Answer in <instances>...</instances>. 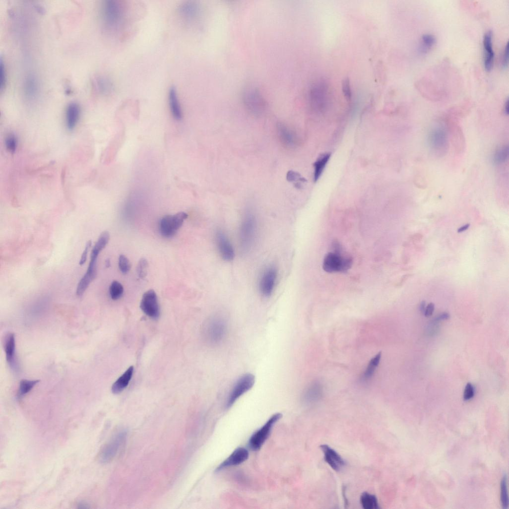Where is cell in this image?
I'll use <instances>...</instances> for the list:
<instances>
[{
	"label": "cell",
	"instance_id": "cell-1",
	"mask_svg": "<svg viewBox=\"0 0 509 509\" xmlns=\"http://www.w3.org/2000/svg\"><path fill=\"white\" fill-rule=\"evenodd\" d=\"M257 227L255 214L251 209L247 208L244 214L239 229L240 246L243 254L248 253L254 246Z\"/></svg>",
	"mask_w": 509,
	"mask_h": 509
},
{
	"label": "cell",
	"instance_id": "cell-2",
	"mask_svg": "<svg viewBox=\"0 0 509 509\" xmlns=\"http://www.w3.org/2000/svg\"><path fill=\"white\" fill-rule=\"evenodd\" d=\"M101 8V19L104 28L110 31L117 30L124 20L123 6L120 2L109 0L104 1Z\"/></svg>",
	"mask_w": 509,
	"mask_h": 509
},
{
	"label": "cell",
	"instance_id": "cell-3",
	"mask_svg": "<svg viewBox=\"0 0 509 509\" xmlns=\"http://www.w3.org/2000/svg\"><path fill=\"white\" fill-rule=\"evenodd\" d=\"M227 332L226 320L221 316H215L210 318L205 325L204 337L211 345H218L225 339Z\"/></svg>",
	"mask_w": 509,
	"mask_h": 509
},
{
	"label": "cell",
	"instance_id": "cell-4",
	"mask_svg": "<svg viewBox=\"0 0 509 509\" xmlns=\"http://www.w3.org/2000/svg\"><path fill=\"white\" fill-rule=\"evenodd\" d=\"M341 252H329L325 257L324 270L329 273H345L351 269L353 264L352 258L343 257Z\"/></svg>",
	"mask_w": 509,
	"mask_h": 509
},
{
	"label": "cell",
	"instance_id": "cell-5",
	"mask_svg": "<svg viewBox=\"0 0 509 509\" xmlns=\"http://www.w3.org/2000/svg\"><path fill=\"white\" fill-rule=\"evenodd\" d=\"M187 218V214L183 212H179L174 215L165 216L160 222L159 230L161 234L166 238L173 237Z\"/></svg>",
	"mask_w": 509,
	"mask_h": 509
},
{
	"label": "cell",
	"instance_id": "cell-6",
	"mask_svg": "<svg viewBox=\"0 0 509 509\" xmlns=\"http://www.w3.org/2000/svg\"><path fill=\"white\" fill-rule=\"evenodd\" d=\"M243 99L246 108L252 114L260 116L265 110V102L257 89L247 88L244 92Z\"/></svg>",
	"mask_w": 509,
	"mask_h": 509
},
{
	"label": "cell",
	"instance_id": "cell-7",
	"mask_svg": "<svg viewBox=\"0 0 509 509\" xmlns=\"http://www.w3.org/2000/svg\"><path fill=\"white\" fill-rule=\"evenodd\" d=\"M255 377L251 373L245 374L240 377L234 384L228 396L226 407L229 408L244 394L249 391L254 386Z\"/></svg>",
	"mask_w": 509,
	"mask_h": 509
},
{
	"label": "cell",
	"instance_id": "cell-8",
	"mask_svg": "<svg viewBox=\"0 0 509 509\" xmlns=\"http://www.w3.org/2000/svg\"><path fill=\"white\" fill-rule=\"evenodd\" d=\"M282 417L281 413L273 415L268 421L255 432L249 440L250 448L253 450L260 449L270 436L274 425Z\"/></svg>",
	"mask_w": 509,
	"mask_h": 509
},
{
	"label": "cell",
	"instance_id": "cell-9",
	"mask_svg": "<svg viewBox=\"0 0 509 509\" xmlns=\"http://www.w3.org/2000/svg\"><path fill=\"white\" fill-rule=\"evenodd\" d=\"M126 435L127 432L125 431L118 432L103 447L99 456V460L101 463H108L115 457L124 443Z\"/></svg>",
	"mask_w": 509,
	"mask_h": 509
},
{
	"label": "cell",
	"instance_id": "cell-10",
	"mask_svg": "<svg viewBox=\"0 0 509 509\" xmlns=\"http://www.w3.org/2000/svg\"><path fill=\"white\" fill-rule=\"evenodd\" d=\"M428 143L434 153L439 156L445 154L448 148V137L445 128L441 126L434 128L430 133Z\"/></svg>",
	"mask_w": 509,
	"mask_h": 509
},
{
	"label": "cell",
	"instance_id": "cell-11",
	"mask_svg": "<svg viewBox=\"0 0 509 509\" xmlns=\"http://www.w3.org/2000/svg\"><path fill=\"white\" fill-rule=\"evenodd\" d=\"M278 278V272L274 266L267 267L264 272L259 281V290L262 295L270 297L273 294L276 286Z\"/></svg>",
	"mask_w": 509,
	"mask_h": 509
},
{
	"label": "cell",
	"instance_id": "cell-12",
	"mask_svg": "<svg viewBox=\"0 0 509 509\" xmlns=\"http://www.w3.org/2000/svg\"><path fill=\"white\" fill-rule=\"evenodd\" d=\"M143 311L148 317L157 319L160 316V307L157 294L154 290H149L144 293L141 303Z\"/></svg>",
	"mask_w": 509,
	"mask_h": 509
},
{
	"label": "cell",
	"instance_id": "cell-13",
	"mask_svg": "<svg viewBox=\"0 0 509 509\" xmlns=\"http://www.w3.org/2000/svg\"><path fill=\"white\" fill-rule=\"evenodd\" d=\"M217 246L221 257L225 261L234 260L235 251L233 245L226 234L222 230H218L216 234Z\"/></svg>",
	"mask_w": 509,
	"mask_h": 509
},
{
	"label": "cell",
	"instance_id": "cell-14",
	"mask_svg": "<svg viewBox=\"0 0 509 509\" xmlns=\"http://www.w3.org/2000/svg\"><path fill=\"white\" fill-rule=\"evenodd\" d=\"M320 447L324 454L325 460L328 465L334 470L337 472L341 471L346 465L341 455L327 445H322Z\"/></svg>",
	"mask_w": 509,
	"mask_h": 509
},
{
	"label": "cell",
	"instance_id": "cell-15",
	"mask_svg": "<svg viewBox=\"0 0 509 509\" xmlns=\"http://www.w3.org/2000/svg\"><path fill=\"white\" fill-rule=\"evenodd\" d=\"M3 346L8 364L13 370H17L18 366L16 357V340L13 333L9 332L5 335Z\"/></svg>",
	"mask_w": 509,
	"mask_h": 509
},
{
	"label": "cell",
	"instance_id": "cell-16",
	"mask_svg": "<svg viewBox=\"0 0 509 509\" xmlns=\"http://www.w3.org/2000/svg\"><path fill=\"white\" fill-rule=\"evenodd\" d=\"M96 260H90L87 271L79 282L76 291L77 296L80 297L88 288L91 283L96 278L97 275Z\"/></svg>",
	"mask_w": 509,
	"mask_h": 509
},
{
	"label": "cell",
	"instance_id": "cell-17",
	"mask_svg": "<svg viewBox=\"0 0 509 509\" xmlns=\"http://www.w3.org/2000/svg\"><path fill=\"white\" fill-rule=\"evenodd\" d=\"M248 457V451L244 448H239L218 467L216 471H220L228 467L240 465L246 461Z\"/></svg>",
	"mask_w": 509,
	"mask_h": 509
},
{
	"label": "cell",
	"instance_id": "cell-18",
	"mask_svg": "<svg viewBox=\"0 0 509 509\" xmlns=\"http://www.w3.org/2000/svg\"><path fill=\"white\" fill-rule=\"evenodd\" d=\"M324 387L319 382L309 385L303 394V401L305 404L312 405L319 401L324 395Z\"/></svg>",
	"mask_w": 509,
	"mask_h": 509
},
{
	"label": "cell",
	"instance_id": "cell-19",
	"mask_svg": "<svg viewBox=\"0 0 509 509\" xmlns=\"http://www.w3.org/2000/svg\"><path fill=\"white\" fill-rule=\"evenodd\" d=\"M277 135L282 143L287 148H292L297 144L295 133L285 124L279 122L277 125Z\"/></svg>",
	"mask_w": 509,
	"mask_h": 509
},
{
	"label": "cell",
	"instance_id": "cell-20",
	"mask_svg": "<svg viewBox=\"0 0 509 509\" xmlns=\"http://www.w3.org/2000/svg\"><path fill=\"white\" fill-rule=\"evenodd\" d=\"M80 115L81 109L78 103L71 102L67 106L65 111V124L68 130H74L77 125Z\"/></svg>",
	"mask_w": 509,
	"mask_h": 509
},
{
	"label": "cell",
	"instance_id": "cell-21",
	"mask_svg": "<svg viewBox=\"0 0 509 509\" xmlns=\"http://www.w3.org/2000/svg\"><path fill=\"white\" fill-rule=\"evenodd\" d=\"M484 47L485 69L488 72H490L492 69L494 60V52L492 45V33L491 31L488 32L485 36Z\"/></svg>",
	"mask_w": 509,
	"mask_h": 509
},
{
	"label": "cell",
	"instance_id": "cell-22",
	"mask_svg": "<svg viewBox=\"0 0 509 509\" xmlns=\"http://www.w3.org/2000/svg\"><path fill=\"white\" fill-rule=\"evenodd\" d=\"M168 100L171 112L177 121H180L183 117L181 107L179 102L178 93L174 87H171L168 93Z\"/></svg>",
	"mask_w": 509,
	"mask_h": 509
},
{
	"label": "cell",
	"instance_id": "cell-23",
	"mask_svg": "<svg viewBox=\"0 0 509 509\" xmlns=\"http://www.w3.org/2000/svg\"><path fill=\"white\" fill-rule=\"evenodd\" d=\"M24 92L25 95L30 99L35 98L39 93V83L36 76L29 74L24 79Z\"/></svg>",
	"mask_w": 509,
	"mask_h": 509
},
{
	"label": "cell",
	"instance_id": "cell-24",
	"mask_svg": "<svg viewBox=\"0 0 509 509\" xmlns=\"http://www.w3.org/2000/svg\"><path fill=\"white\" fill-rule=\"evenodd\" d=\"M93 84L97 92L102 95H109L114 90V85L111 80L105 76L97 77Z\"/></svg>",
	"mask_w": 509,
	"mask_h": 509
},
{
	"label": "cell",
	"instance_id": "cell-25",
	"mask_svg": "<svg viewBox=\"0 0 509 509\" xmlns=\"http://www.w3.org/2000/svg\"><path fill=\"white\" fill-rule=\"evenodd\" d=\"M134 367L130 366L113 384L112 391L117 394L122 392L128 386L133 373Z\"/></svg>",
	"mask_w": 509,
	"mask_h": 509
},
{
	"label": "cell",
	"instance_id": "cell-26",
	"mask_svg": "<svg viewBox=\"0 0 509 509\" xmlns=\"http://www.w3.org/2000/svg\"><path fill=\"white\" fill-rule=\"evenodd\" d=\"M331 155V152L324 153L320 154L316 160L313 164L314 182H317L322 175Z\"/></svg>",
	"mask_w": 509,
	"mask_h": 509
},
{
	"label": "cell",
	"instance_id": "cell-27",
	"mask_svg": "<svg viewBox=\"0 0 509 509\" xmlns=\"http://www.w3.org/2000/svg\"><path fill=\"white\" fill-rule=\"evenodd\" d=\"M381 358L382 353L380 352L371 359L366 370L362 374L361 377V381L362 382L366 383L372 379L375 371H376L379 366Z\"/></svg>",
	"mask_w": 509,
	"mask_h": 509
},
{
	"label": "cell",
	"instance_id": "cell-28",
	"mask_svg": "<svg viewBox=\"0 0 509 509\" xmlns=\"http://www.w3.org/2000/svg\"><path fill=\"white\" fill-rule=\"evenodd\" d=\"M199 11L198 5L192 1H187L182 4L179 8L181 16L187 19H191L197 16Z\"/></svg>",
	"mask_w": 509,
	"mask_h": 509
},
{
	"label": "cell",
	"instance_id": "cell-29",
	"mask_svg": "<svg viewBox=\"0 0 509 509\" xmlns=\"http://www.w3.org/2000/svg\"><path fill=\"white\" fill-rule=\"evenodd\" d=\"M360 502L365 509H378L380 508L376 496L367 492L362 494Z\"/></svg>",
	"mask_w": 509,
	"mask_h": 509
},
{
	"label": "cell",
	"instance_id": "cell-30",
	"mask_svg": "<svg viewBox=\"0 0 509 509\" xmlns=\"http://www.w3.org/2000/svg\"><path fill=\"white\" fill-rule=\"evenodd\" d=\"M39 382L40 381L39 380L30 381L23 380L21 381L18 390L19 397H21L28 394Z\"/></svg>",
	"mask_w": 509,
	"mask_h": 509
},
{
	"label": "cell",
	"instance_id": "cell-31",
	"mask_svg": "<svg viewBox=\"0 0 509 509\" xmlns=\"http://www.w3.org/2000/svg\"><path fill=\"white\" fill-rule=\"evenodd\" d=\"M509 157V147L504 146L500 147L495 152L493 156V162L495 164L500 165L506 162Z\"/></svg>",
	"mask_w": 509,
	"mask_h": 509
},
{
	"label": "cell",
	"instance_id": "cell-32",
	"mask_svg": "<svg viewBox=\"0 0 509 509\" xmlns=\"http://www.w3.org/2000/svg\"><path fill=\"white\" fill-rule=\"evenodd\" d=\"M436 42L435 38L430 34H425L422 37L421 46L420 51L423 54H425L429 51Z\"/></svg>",
	"mask_w": 509,
	"mask_h": 509
},
{
	"label": "cell",
	"instance_id": "cell-33",
	"mask_svg": "<svg viewBox=\"0 0 509 509\" xmlns=\"http://www.w3.org/2000/svg\"><path fill=\"white\" fill-rule=\"evenodd\" d=\"M286 180L289 182H295V186L298 189L302 188V183L307 182V180L302 177L299 173L293 171H289L287 173Z\"/></svg>",
	"mask_w": 509,
	"mask_h": 509
},
{
	"label": "cell",
	"instance_id": "cell-34",
	"mask_svg": "<svg viewBox=\"0 0 509 509\" xmlns=\"http://www.w3.org/2000/svg\"><path fill=\"white\" fill-rule=\"evenodd\" d=\"M123 287L118 281H114L111 285L109 292L111 298L114 301L120 299L123 293Z\"/></svg>",
	"mask_w": 509,
	"mask_h": 509
},
{
	"label": "cell",
	"instance_id": "cell-35",
	"mask_svg": "<svg viewBox=\"0 0 509 509\" xmlns=\"http://www.w3.org/2000/svg\"><path fill=\"white\" fill-rule=\"evenodd\" d=\"M501 501L503 509H508L509 507V497L507 488V478L504 475L501 482Z\"/></svg>",
	"mask_w": 509,
	"mask_h": 509
},
{
	"label": "cell",
	"instance_id": "cell-36",
	"mask_svg": "<svg viewBox=\"0 0 509 509\" xmlns=\"http://www.w3.org/2000/svg\"><path fill=\"white\" fill-rule=\"evenodd\" d=\"M18 146V140L17 137L11 134L9 135L5 140V146L9 152L15 153Z\"/></svg>",
	"mask_w": 509,
	"mask_h": 509
},
{
	"label": "cell",
	"instance_id": "cell-37",
	"mask_svg": "<svg viewBox=\"0 0 509 509\" xmlns=\"http://www.w3.org/2000/svg\"><path fill=\"white\" fill-rule=\"evenodd\" d=\"M148 267V263L147 261L144 258L141 259L139 262L137 267V273L141 279H143L147 276Z\"/></svg>",
	"mask_w": 509,
	"mask_h": 509
},
{
	"label": "cell",
	"instance_id": "cell-38",
	"mask_svg": "<svg viewBox=\"0 0 509 509\" xmlns=\"http://www.w3.org/2000/svg\"><path fill=\"white\" fill-rule=\"evenodd\" d=\"M119 266L121 271L123 274L128 273L131 269V264L128 258L122 255L119 259Z\"/></svg>",
	"mask_w": 509,
	"mask_h": 509
},
{
	"label": "cell",
	"instance_id": "cell-39",
	"mask_svg": "<svg viewBox=\"0 0 509 509\" xmlns=\"http://www.w3.org/2000/svg\"><path fill=\"white\" fill-rule=\"evenodd\" d=\"M474 388L470 383H468L465 389L464 393V399L468 401L472 399L474 395Z\"/></svg>",
	"mask_w": 509,
	"mask_h": 509
},
{
	"label": "cell",
	"instance_id": "cell-40",
	"mask_svg": "<svg viewBox=\"0 0 509 509\" xmlns=\"http://www.w3.org/2000/svg\"><path fill=\"white\" fill-rule=\"evenodd\" d=\"M0 71H1V91L5 87L6 83V73L5 67V64L4 65L3 60L1 59V62H0Z\"/></svg>",
	"mask_w": 509,
	"mask_h": 509
},
{
	"label": "cell",
	"instance_id": "cell-41",
	"mask_svg": "<svg viewBox=\"0 0 509 509\" xmlns=\"http://www.w3.org/2000/svg\"><path fill=\"white\" fill-rule=\"evenodd\" d=\"M91 246H92V241H89L87 243V244H86V247L85 248V250H84V252H83V254L82 255V256H81V260H80V261L79 262L80 265H84L86 263V262L87 261V254H88V253L89 252V250H90V248L91 247Z\"/></svg>",
	"mask_w": 509,
	"mask_h": 509
},
{
	"label": "cell",
	"instance_id": "cell-42",
	"mask_svg": "<svg viewBox=\"0 0 509 509\" xmlns=\"http://www.w3.org/2000/svg\"><path fill=\"white\" fill-rule=\"evenodd\" d=\"M508 63H509V44H508V42L506 44V46L505 47L504 54H503V57L502 65H503V67L504 68H506L507 67H508Z\"/></svg>",
	"mask_w": 509,
	"mask_h": 509
},
{
	"label": "cell",
	"instance_id": "cell-43",
	"mask_svg": "<svg viewBox=\"0 0 509 509\" xmlns=\"http://www.w3.org/2000/svg\"><path fill=\"white\" fill-rule=\"evenodd\" d=\"M343 88L345 97L347 99H350L351 97V92L349 82L347 81H345L343 83Z\"/></svg>",
	"mask_w": 509,
	"mask_h": 509
},
{
	"label": "cell",
	"instance_id": "cell-44",
	"mask_svg": "<svg viewBox=\"0 0 509 509\" xmlns=\"http://www.w3.org/2000/svg\"><path fill=\"white\" fill-rule=\"evenodd\" d=\"M434 309L435 305L434 304L430 303L428 304L425 308L424 312L425 315L426 317L431 316L433 314Z\"/></svg>",
	"mask_w": 509,
	"mask_h": 509
},
{
	"label": "cell",
	"instance_id": "cell-45",
	"mask_svg": "<svg viewBox=\"0 0 509 509\" xmlns=\"http://www.w3.org/2000/svg\"><path fill=\"white\" fill-rule=\"evenodd\" d=\"M449 318V315L448 313H443L438 316L436 319V321H439L441 320H447Z\"/></svg>",
	"mask_w": 509,
	"mask_h": 509
},
{
	"label": "cell",
	"instance_id": "cell-46",
	"mask_svg": "<svg viewBox=\"0 0 509 509\" xmlns=\"http://www.w3.org/2000/svg\"><path fill=\"white\" fill-rule=\"evenodd\" d=\"M470 226V224H467L466 225H464L461 226L458 230V233H462V232H464L467 231L469 228Z\"/></svg>",
	"mask_w": 509,
	"mask_h": 509
},
{
	"label": "cell",
	"instance_id": "cell-47",
	"mask_svg": "<svg viewBox=\"0 0 509 509\" xmlns=\"http://www.w3.org/2000/svg\"><path fill=\"white\" fill-rule=\"evenodd\" d=\"M426 308V303L424 301L421 302L420 305V310L421 312L424 313Z\"/></svg>",
	"mask_w": 509,
	"mask_h": 509
},
{
	"label": "cell",
	"instance_id": "cell-48",
	"mask_svg": "<svg viewBox=\"0 0 509 509\" xmlns=\"http://www.w3.org/2000/svg\"><path fill=\"white\" fill-rule=\"evenodd\" d=\"M504 111H505V113L506 114L508 115V113H509V101H508V100H507V102L505 103V108H504Z\"/></svg>",
	"mask_w": 509,
	"mask_h": 509
},
{
	"label": "cell",
	"instance_id": "cell-49",
	"mask_svg": "<svg viewBox=\"0 0 509 509\" xmlns=\"http://www.w3.org/2000/svg\"><path fill=\"white\" fill-rule=\"evenodd\" d=\"M110 265H111L110 260L109 259H107L106 260V261H105V266L107 267H109L110 266Z\"/></svg>",
	"mask_w": 509,
	"mask_h": 509
}]
</instances>
